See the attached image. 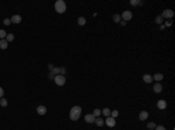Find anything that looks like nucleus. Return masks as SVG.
<instances>
[{
    "mask_svg": "<svg viewBox=\"0 0 175 130\" xmlns=\"http://www.w3.org/2000/svg\"><path fill=\"white\" fill-rule=\"evenodd\" d=\"M81 114H82V108L80 106H75V107H73L70 109L69 117H70L71 121H77L80 118V116H81Z\"/></svg>",
    "mask_w": 175,
    "mask_h": 130,
    "instance_id": "1",
    "label": "nucleus"
},
{
    "mask_svg": "<svg viewBox=\"0 0 175 130\" xmlns=\"http://www.w3.org/2000/svg\"><path fill=\"white\" fill-rule=\"evenodd\" d=\"M55 11L60 14L64 13V12L67 11V5H66V2H64L63 0H57V1L55 2Z\"/></svg>",
    "mask_w": 175,
    "mask_h": 130,
    "instance_id": "2",
    "label": "nucleus"
},
{
    "mask_svg": "<svg viewBox=\"0 0 175 130\" xmlns=\"http://www.w3.org/2000/svg\"><path fill=\"white\" fill-rule=\"evenodd\" d=\"M54 81L57 86H63L66 84V77L63 74H57V76L54 77Z\"/></svg>",
    "mask_w": 175,
    "mask_h": 130,
    "instance_id": "3",
    "label": "nucleus"
},
{
    "mask_svg": "<svg viewBox=\"0 0 175 130\" xmlns=\"http://www.w3.org/2000/svg\"><path fill=\"white\" fill-rule=\"evenodd\" d=\"M173 16H174V12H173L172 9H163L161 18H165V19H172Z\"/></svg>",
    "mask_w": 175,
    "mask_h": 130,
    "instance_id": "4",
    "label": "nucleus"
},
{
    "mask_svg": "<svg viewBox=\"0 0 175 130\" xmlns=\"http://www.w3.org/2000/svg\"><path fill=\"white\" fill-rule=\"evenodd\" d=\"M120 16H121V19H124V21H130V20L132 19L133 14H132L131 11H124Z\"/></svg>",
    "mask_w": 175,
    "mask_h": 130,
    "instance_id": "5",
    "label": "nucleus"
},
{
    "mask_svg": "<svg viewBox=\"0 0 175 130\" xmlns=\"http://www.w3.org/2000/svg\"><path fill=\"white\" fill-rule=\"evenodd\" d=\"M105 123H106L108 127L112 128V127H115L116 125V118L115 117H112V116H108V118L105 120Z\"/></svg>",
    "mask_w": 175,
    "mask_h": 130,
    "instance_id": "6",
    "label": "nucleus"
},
{
    "mask_svg": "<svg viewBox=\"0 0 175 130\" xmlns=\"http://www.w3.org/2000/svg\"><path fill=\"white\" fill-rule=\"evenodd\" d=\"M84 120H85L87 123H94L95 120H96V117H95L92 114H87L85 117H84Z\"/></svg>",
    "mask_w": 175,
    "mask_h": 130,
    "instance_id": "7",
    "label": "nucleus"
},
{
    "mask_svg": "<svg viewBox=\"0 0 175 130\" xmlns=\"http://www.w3.org/2000/svg\"><path fill=\"white\" fill-rule=\"evenodd\" d=\"M21 20H22V18H21L20 15H13V16L11 18V22H12V23H16V25H18V23H20V22H21Z\"/></svg>",
    "mask_w": 175,
    "mask_h": 130,
    "instance_id": "8",
    "label": "nucleus"
},
{
    "mask_svg": "<svg viewBox=\"0 0 175 130\" xmlns=\"http://www.w3.org/2000/svg\"><path fill=\"white\" fill-rule=\"evenodd\" d=\"M156 106H158L159 109H166V107H167V102H166L165 100H159L158 104H156Z\"/></svg>",
    "mask_w": 175,
    "mask_h": 130,
    "instance_id": "9",
    "label": "nucleus"
},
{
    "mask_svg": "<svg viewBox=\"0 0 175 130\" xmlns=\"http://www.w3.org/2000/svg\"><path fill=\"white\" fill-rule=\"evenodd\" d=\"M36 111H37L39 115H44V114L47 113V108H46L44 106H39V107L36 108Z\"/></svg>",
    "mask_w": 175,
    "mask_h": 130,
    "instance_id": "10",
    "label": "nucleus"
},
{
    "mask_svg": "<svg viewBox=\"0 0 175 130\" xmlns=\"http://www.w3.org/2000/svg\"><path fill=\"white\" fill-rule=\"evenodd\" d=\"M153 91H154V93H161L162 91V85L159 84V83H156V84H154V86H153Z\"/></svg>",
    "mask_w": 175,
    "mask_h": 130,
    "instance_id": "11",
    "label": "nucleus"
},
{
    "mask_svg": "<svg viewBox=\"0 0 175 130\" xmlns=\"http://www.w3.org/2000/svg\"><path fill=\"white\" fill-rule=\"evenodd\" d=\"M142 80H144L146 84H151V83L153 81V77H152L151 74H144V77H142Z\"/></svg>",
    "mask_w": 175,
    "mask_h": 130,
    "instance_id": "12",
    "label": "nucleus"
},
{
    "mask_svg": "<svg viewBox=\"0 0 175 130\" xmlns=\"http://www.w3.org/2000/svg\"><path fill=\"white\" fill-rule=\"evenodd\" d=\"M148 117V113L146 110H142L140 111V114H139V120L140 121H145V120H147Z\"/></svg>",
    "mask_w": 175,
    "mask_h": 130,
    "instance_id": "13",
    "label": "nucleus"
},
{
    "mask_svg": "<svg viewBox=\"0 0 175 130\" xmlns=\"http://www.w3.org/2000/svg\"><path fill=\"white\" fill-rule=\"evenodd\" d=\"M95 123L97 124L98 127H103V125H104V123H105V121H103V118H102V117H96Z\"/></svg>",
    "mask_w": 175,
    "mask_h": 130,
    "instance_id": "14",
    "label": "nucleus"
},
{
    "mask_svg": "<svg viewBox=\"0 0 175 130\" xmlns=\"http://www.w3.org/2000/svg\"><path fill=\"white\" fill-rule=\"evenodd\" d=\"M7 46H8V42L6 39H0V49L5 50V49H7Z\"/></svg>",
    "mask_w": 175,
    "mask_h": 130,
    "instance_id": "15",
    "label": "nucleus"
},
{
    "mask_svg": "<svg viewBox=\"0 0 175 130\" xmlns=\"http://www.w3.org/2000/svg\"><path fill=\"white\" fill-rule=\"evenodd\" d=\"M77 22H78V25L80 26H84L85 23H87V19L84 18V16H80L78 20H77Z\"/></svg>",
    "mask_w": 175,
    "mask_h": 130,
    "instance_id": "16",
    "label": "nucleus"
},
{
    "mask_svg": "<svg viewBox=\"0 0 175 130\" xmlns=\"http://www.w3.org/2000/svg\"><path fill=\"white\" fill-rule=\"evenodd\" d=\"M153 79H155V80L159 83L160 80H162V79H163V74H161V73H155L154 77H153Z\"/></svg>",
    "mask_w": 175,
    "mask_h": 130,
    "instance_id": "17",
    "label": "nucleus"
},
{
    "mask_svg": "<svg viewBox=\"0 0 175 130\" xmlns=\"http://www.w3.org/2000/svg\"><path fill=\"white\" fill-rule=\"evenodd\" d=\"M102 114L105 115V116H111V110H110L109 108H104V109L102 110Z\"/></svg>",
    "mask_w": 175,
    "mask_h": 130,
    "instance_id": "18",
    "label": "nucleus"
},
{
    "mask_svg": "<svg viewBox=\"0 0 175 130\" xmlns=\"http://www.w3.org/2000/svg\"><path fill=\"white\" fill-rule=\"evenodd\" d=\"M101 114H102V110L101 109H98V108H96L94 110V113H92V115H94L95 117H99L101 116Z\"/></svg>",
    "mask_w": 175,
    "mask_h": 130,
    "instance_id": "19",
    "label": "nucleus"
},
{
    "mask_svg": "<svg viewBox=\"0 0 175 130\" xmlns=\"http://www.w3.org/2000/svg\"><path fill=\"white\" fill-rule=\"evenodd\" d=\"M112 19H113V21H115V22H120V21H121V16L119 15V14H115Z\"/></svg>",
    "mask_w": 175,
    "mask_h": 130,
    "instance_id": "20",
    "label": "nucleus"
},
{
    "mask_svg": "<svg viewBox=\"0 0 175 130\" xmlns=\"http://www.w3.org/2000/svg\"><path fill=\"white\" fill-rule=\"evenodd\" d=\"M14 39V35L13 34H7V36H6V41L7 42H12Z\"/></svg>",
    "mask_w": 175,
    "mask_h": 130,
    "instance_id": "21",
    "label": "nucleus"
},
{
    "mask_svg": "<svg viewBox=\"0 0 175 130\" xmlns=\"http://www.w3.org/2000/svg\"><path fill=\"white\" fill-rule=\"evenodd\" d=\"M0 106H1V107H6L7 106V100L6 99H4V98L0 99Z\"/></svg>",
    "mask_w": 175,
    "mask_h": 130,
    "instance_id": "22",
    "label": "nucleus"
},
{
    "mask_svg": "<svg viewBox=\"0 0 175 130\" xmlns=\"http://www.w3.org/2000/svg\"><path fill=\"white\" fill-rule=\"evenodd\" d=\"M60 72H61L60 67H54V69L51 70V72H50V73H51V74H58Z\"/></svg>",
    "mask_w": 175,
    "mask_h": 130,
    "instance_id": "23",
    "label": "nucleus"
},
{
    "mask_svg": "<svg viewBox=\"0 0 175 130\" xmlns=\"http://www.w3.org/2000/svg\"><path fill=\"white\" fill-rule=\"evenodd\" d=\"M6 36H7L6 32H5V30H2V29H0V39H4Z\"/></svg>",
    "mask_w": 175,
    "mask_h": 130,
    "instance_id": "24",
    "label": "nucleus"
},
{
    "mask_svg": "<svg viewBox=\"0 0 175 130\" xmlns=\"http://www.w3.org/2000/svg\"><path fill=\"white\" fill-rule=\"evenodd\" d=\"M132 6H137V5H139V4H141L140 2V0H131V2H130Z\"/></svg>",
    "mask_w": 175,
    "mask_h": 130,
    "instance_id": "25",
    "label": "nucleus"
},
{
    "mask_svg": "<svg viewBox=\"0 0 175 130\" xmlns=\"http://www.w3.org/2000/svg\"><path fill=\"white\" fill-rule=\"evenodd\" d=\"M155 123L154 122H149V123H147V128L148 129H155Z\"/></svg>",
    "mask_w": 175,
    "mask_h": 130,
    "instance_id": "26",
    "label": "nucleus"
},
{
    "mask_svg": "<svg viewBox=\"0 0 175 130\" xmlns=\"http://www.w3.org/2000/svg\"><path fill=\"white\" fill-rule=\"evenodd\" d=\"M118 115H119V111H118V110L111 111V116H112V117H115V118H116V117L118 116Z\"/></svg>",
    "mask_w": 175,
    "mask_h": 130,
    "instance_id": "27",
    "label": "nucleus"
},
{
    "mask_svg": "<svg viewBox=\"0 0 175 130\" xmlns=\"http://www.w3.org/2000/svg\"><path fill=\"white\" fill-rule=\"evenodd\" d=\"M11 23H12V22H11V19H5L4 20V25H5V26H9Z\"/></svg>",
    "mask_w": 175,
    "mask_h": 130,
    "instance_id": "28",
    "label": "nucleus"
},
{
    "mask_svg": "<svg viewBox=\"0 0 175 130\" xmlns=\"http://www.w3.org/2000/svg\"><path fill=\"white\" fill-rule=\"evenodd\" d=\"M155 22H156V23H161V22H162V18L160 16V15L155 18Z\"/></svg>",
    "mask_w": 175,
    "mask_h": 130,
    "instance_id": "29",
    "label": "nucleus"
},
{
    "mask_svg": "<svg viewBox=\"0 0 175 130\" xmlns=\"http://www.w3.org/2000/svg\"><path fill=\"white\" fill-rule=\"evenodd\" d=\"M155 130H166V128L163 125H156L155 127Z\"/></svg>",
    "mask_w": 175,
    "mask_h": 130,
    "instance_id": "30",
    "label": "nucleus"
},
{
    "mask_svg": "<svg viewBox=\"0 0 175 130\" xmlns=\"http://www.w3.org/2000/svg\"><path fill=\"white\" fill-rule=\"evenodd\" d=\"M166 26H167V27H170V26H172V20H169V21H166Z\"/></svg>",
    "mask_w": 175,
    "mask_h": 130,
    "instance_id": "31",
    "label": "nucleus"
},
{
    "mask_svg": "<svg viewBox=\"0 0 175 130\" xmlns=\"http://www.w3.org/2000/svg\"><path fill=\"white\" fill-rule=\"evenodd\" d=\"M2 95H4V90L0 87V98H2Z\"/></svg>",
    "mask_w": 175,
    "mask_h": 130,
    "instance_id": "32",
    "label": "nucleus"
},
{
    "mask_svg": "<svg viewBox=\"0 0 175 130\" xmlns=\"http://www.w3.org/2000/svg\"><path fill=\"white\" fill-rule=\"evenodd\" d=\"M48 67H49V70H53V69H54V65H53V64H49V65H48Z\"/></svg>",
    "mask_w": 175,
    "mask_h": 130,
    "instance_id": "33",
    "label": "nucleus"
},
{
    "mask_svg": "<svg viewBox=\"0 0 175 130\" xmlns=\"http://www.w3.org/2000/svg\"><path fill=\"white\" fill-rule=\"evenodd\" d=\"M121 22V26H125L126 25V21H120Z\"/></svg>",
    "mask_w": 175,
    "mask_h": 130,
    "instance_id": "34",
    "label": "nucleus"
},
{
    "mask_svg": "<svg viewBox=\"0 0 175 130\" xmlns=\"http://www.w3.org/2000/svg\"><path fill=\"white\" fill-rule=\"evenodd\" d=\"M64 72H66V69H63V67H62V69H61V73H64Z\"/></svg>",
    "mask_w": 175,
    "mask_h": 130,
    "instance_id": "35",
    "label": "nucleus"
}]
</instances>
